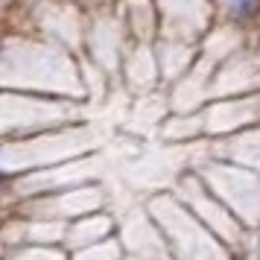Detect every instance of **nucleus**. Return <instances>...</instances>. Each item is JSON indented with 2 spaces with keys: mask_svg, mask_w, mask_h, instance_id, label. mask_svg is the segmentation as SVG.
<instances>
[{
  "mask_svg": "<svg viewBox=\"0 0 260 260\" xmlns=\"http://www.w3.org/2000/svg\"><path fill=\"white\" fill-rule=\"evenodd\" d=\"M228 6H231V12L237 18H251V15L257 12L260 0H228Z\"/></svg>",
  "mask_w": 260,
  "mask_h": 260,
  "instance_id": "nucleus-1",
  "label": "nucleus"
}]
</instances>
